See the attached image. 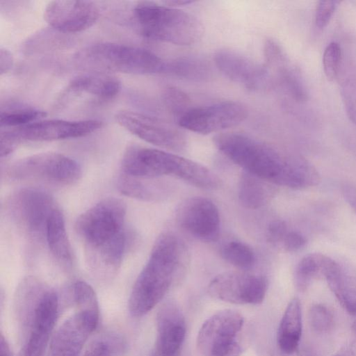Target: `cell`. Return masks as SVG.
I'll return each mask as SVG.
<instances>
[{
    "label": "cell",
    "mask_w": 356,
    "mask_h": 356,
    "mask_svg": "<svg viewBox=\"0 0 356 356\" xmlns=\"http://www.w3.org/2000/svg\"><path fill=\"white\" fill-rule=\"evenodd\" d=\"M217 149L245 172L266 181L295 189L302 179L298 156H285L248 135L227 132L213 138Z\"/></svg>",
    "instance_id": "1"
},
{
    "label": "cell",
    "mask_w": 356,
    "mask_h": 356,
    "mask_svg": "<svg viewBox=\"0 0 356 356\" xmlns=\"http://www.w3.org/2000/svg\"><path fill=\"white\" fill-rule=\"evenodd\" d=\"M179 248L172 234L163 233L157 238L129 296L128 308L132 316L147 314L168 292L179 266Z\"/></svg>",
    "instance_id": "2"
},
{
    "label": "cell",
    "mask_w": 356,
    "mask_h": 356,
    "mask_svg": "<svg viewBox=\"0 0 356 356\" xmlns=\"http://www.w3.org/2000/svg\"><path fill=\"white\" fill-rule=\"evenodd\" d=\"M23 343L19 356H44L57 321L56 292L33 280L22 287Z\"/></svg>",
    "instance_id": "3"
},
{
    "label": "cell",
    "mask_w": 356,
    "mask_h": 356,
    "mask_svg": "<svg viewBox=\"0 0 356 356\" xmlns=\"http://www.w3.org/2000/svg\"><path fill=\"white\" fill-rule=\"evenodd\" d=\"M76 65L90 72L131 74H166L168 62L147 49L115 42H98L80 49Z\"/></svg>",
    "instance_id": "4"
},
{
    "label": "cell",
    "mask_w": 356,
    "mask_h": 356,
    "mask_svg": "<svg viewBox=\"0 0 356 356\" xmlns=\"http://www.w3.org/2000/svg\"><path fill=\"white\" fill-rule=\"evenodd\" d=\"M132 11L140 33L148 40L189 46L203 34V26L195 16L175 7L138 1Z\"/></svg>",
    "instance_id": "5"
},
{
    "label": "cell",
    "mask_w": 356,
    "mask_h": 356,
    "mask_svg": "<svg viewBox=\"0 0 356 356\" xmlns=\"http://www.w3.org/2000/svg\"><path fill=\"white\" fill-rule=\"evenodd\" d=\"M127 206L115 197L105 198L81 213L75 231L88 254L111 243L125 232Z\"/></svg>",
    "instance_id": "6"
},
{
    "label": "cell",
    "mask_w": 356,
    "mask_h": 356,
    "mask_svg": "<svg viewBox=\"0 0 356 356\" xmlns=\"http://www.w3.org/2000/svg\"><path fill=\"white\" fill-rule=\"evenodd\" d=\"M103 125L97 120H41L1 133V157L12 153L24 142H42L79 138L89 135Z\"/></svg>",
    "instance_id": "7"
},
{
    "label": "cell",
    "mask_w": 356,
    "mask_h": 356,
    "mask_svg": "<svg viewBox=\"0 0 356 356\" xmlns=\"http://www.w3.org/2000/svg\"><path fill=\"white\" fill-rule=\"evenodd\" d=\"M6 175L13 180H37L68 185L81 178L82 170L79 163L71 157L56 152H44L15 161L7 168Z\"/></svg>",
    "instance_id": "8"
},
{
    "label": "cell",
    "mask_w": 356,
    "mask_h": 356,
    "mask_svg": "<svg viewBox=\"0 0 356 356\" xmlns=\"http://www.w3.org/2000/svg\"><path fill=\"white\" fill-rule=\"evenodd\" d=\"M238 312L226 309L207 318L199 330L197 346L202 356H240L238 334L243 325Z\"/></svg>",
    "instance_id": "9"
},
{
    "label": "cell",
    "mask_w": 356,
    "mask_h": 356,
    "mask_svg": "<svg viewBox=\"0 0 356 356\" xmlns=\"http://www.w3.org/2000/svg\"><path fill=\"white\" fill-rule=\"evenodd\" d=\"M9 215L29 236H46L48 220L56 207L51 195L38 188H25L13 193L7 202Z\"/></svg>",
    "instance_id": "10"
},
{
    "label": "cell",
    "mask_w": 356,
    "mask_h": 356,
    "mask_svg": "<svg viewBox=\"0 0 356 356\" xmlns=\"http://www.w3.org/2000/svg\"><path fill=\"white\" fill-rule=\"evenodd\" d=\"M248 111L245 105L235 101H225L191 108L179 118V125L201 134L224 131L243 122Z\"/></svg>",
    "instance_id": "11"
},
{
    "label": "cell",
    "mask_w": 356,
    "mask_h": 356,
    "mask_svg": "<svg viewBox=\"0 0 356 356\" xmlns=\"http://www.w3.org/2000/svg\"><path fill=\"white\" fill-rule=\"evenodd\" d=\"M115 119L121 127L147 143L174 152L186 148L184 133L156 118L123 110L116 114Z\"/></svg>",
    "instance_id": "12"
},
{
    "label": "cell",
    "mask_w": 356,
    "mask_h": 356,
    "mask_svg": "<svg viewBox=\"0 0 356 356\" xmlns=\"http://www.w3.org/2000/svg\"><path fill=\"white\" fill-rule=\"evenodd\" d=\"M268 281L261 275L226 272L209 283L208 292L214 298L238 305H258L263 302Z\"/></svg>",
    "instance_id": "13"
},
{
    "label": "cell",
    "mask_w": 356,
    "mask_h": 356,
    "mask_svg": "<svg viewBox=\"0 0 356 356\" xmlns=\"http://www.w3.org/2000/svg\"><path fill=\"white\" fill-rule=\"evenodd\" d=\"M99 318V312L77 309L52 335L48 356H80Z\"/></svg>",
    "instance_id": "14"
},
{
    "label": "cell",
    "mask_w": 356,
    "mask_h": 356,
    "mask_svg": "<svg viewBox=\"0 0 356 356\" xmlns=\"http://www.w3.org/2000/svg\"><path fill=\"white\" fill-rule=\"evenodd\" d=\"M213 60L222 74L247 89L259 90L270 85V73L265 64L258 63L238 51L220 49L216 52Z\"/></svg>",
    "instance_id": "15"
},
{
    "label": "cell",
    "mask_w": 356,
    "mask_h": 356,
    "mask_svg": "<svg viewBox=\"0 0 356 356\" xmlns=\"http://www.w3.org/2000/svg\"><path fill=\"white\" fill-rule=\"evenodd\" d=\"M177 220L183 229L202 241H214L218 237L219 211L209 199L195 197L185 200L177 211Z\"/></svg>",
    "instance_id": "16"
},
{
    "label": "cell",
    "mask_w": 356,
    "mask_h": 356,
    "mask_svg": "<svg viewBox=\"0 0 356 356\" xmlns=\"http://www.w3.org/2000/svg\"><path fill=\"white\" fill-rule=\"evenodd\" d=\"M99 17V9L89 1H52L47 5L44 17L55 30L77 33L91 27Z\"/></svg>",
    "instance_id": "17"
},
{
    "label": "cell",
    "mask_w": 356,
    "mask_h": 356,
    "mask_svg": "<svg viewBox=\"0 0 356 356\" xmlns=\"http://www.w3.org/2000/svg\"><path fill=\"white\" fill-rule=\"evenodd\" d=\"M184 316L174 301L165 302L156 315V341L154 350L159 356H177L186 337Z\"/></svg>",
    "instance_id": "18"
},
{
    "label": "cell",
    "mask_w": 356,
    "mask_h": 356,
    "mask_svg": "<svg viewBox=\"0 0 356 356\" xmlns=\"http://www.w3.org/2000/svg\"><path fill=\"white\" fill-rule=\"evenodd\" d=\"M121 90L117 77L104 72H90L72 79L65 89V95L104 103L114 99Z\"/></svg>",
    "instance_id": "19"
},
{
    "label": "cell",
    "mask_w": 356,
    "mask_h": 356,
    "mask_svg": "<svg viewBox=\"0 0 356 356\" xmlns=\"http://www.w3.org/2000/svg\"><path fill=\"white\" fill-rule=\"evenodd\" d=\"M323 277L341 306L356 317V270L327 257Z\"/></svg>",
    "instance_id": "20"
},
{
    "label": "cell",
    "mask_w": 356,
    "mask_h": 356,
    "mask_svg": "<svg viewBox=\"0 0 356 356\" xmlns=\"http://www.w3.org/2000/svg\"><path fill=\"white\" fill-rule=\"evenodd\" d=\"M302 334V311L300 300L293 298L287 305L281 319L277 343L280 351L286 355L296 352Z\"/></svg>",
    "instance_id": "21"
},
{
    "label": "cell",
    "mask_w": 356,
    "mask_h": 356,
    "mask_svg": "<svg viewBox=\"0 0 356 356\" xmlns=\"http://www.w3.org/2000/svg\"><path fill=\"white\" fill-rule=\"evenodd\" d=\"M45 238L50 252L57 261L70 265L72 260L71 245L66 231L65 218L57 208L48 220Z\"/></svg>",
    "instance_id": "22"
},
{
    "label": "cell",
    "mask_w": 356,
    "mask_h": 356,
    "mask_svg": "<svg viewBox=\"0 0 356 356\" xmlns=\"http://www.w3.org/2000/svg\"><path fill=\"white\" fill-rule=\"evenodd\" d=\"M166 74L184 80L204 81L211 78L212 71L206 60L187 56L168 62Z\"/></svg>",
    "instance_id": "23"
},
{
    "label": "cell",
    "mask_w": 356,
    "mask_h": 356,
    "mask_svg": "<svg viewBox=\"0 0 356 356\" xmlns=\"http://www.w3.org/2000/svg\"><path fill=\"white\" fill-rule=\"evenodd\" d=\"M266 181L248 172L241 176L238 195L243 207L256 209L268 202L271 195V189Z\"/></svg>",
    "instance_id": "24"
},
{
    "label": "cell",
    "mask_w": 356,
    "mask_h": 356,
    "mask_svg": "<svg viewBox=\"0 0 356 356\" xmlns=\"http://www.w3.org/2000/svg\"><path fill=\"white\" fill-rule=\"evenodd\" d=\"M327 259L319 253H311L303 257L298 264L294 273V283L300 291H305L312 282L318 276H323Z\"/></svg>",
    "instance_id": "25"
},
{
    "label": "cell",
    "mask_w": 356,
    "mask_h": 356,
    "mask_svg": "<svg viewBox=\"0 0 356 356\" xmlns=\"http://www.w3.org/2000/svg\"><path fill=\"white\" fill-rule=\"evenodd\" d=\"M47 113L30 106H15L1 110V127L16 128L42 120Z\"/></svg>",
    "instance_id": "26"
},
{
    "label": "cell",
    "mask_w": 356,
    "mask_h": 356,
    "mask_svg": "<svg viewBox=\"0 0 356 356\" xmlns=\"http://www.w3.org/2000/svg\"><path fill=\"white\" fill-rule=\"evenodd\" d=\"M340 93L346 114L356 124V65L341 67Z\"/></svg>",
    "instance_id": "27"
},
{
    "label": "cell",
    "mask_w": 356,
    "mask_h": 356,
    "mask_svg": "<svg viewBox=\"0 0 356 356\" xmlns=\"http://www.w3.org/2000/svg\"><path fill=\"white\" fill-rule=\"evenodd\" d=\"M118 186L122 193L132 198L145 201L159 198L156 186L145 179L122 175L119 178Z\"/></svg>",
    "instance_id": "28"
},
{
    "label": "cell",
    "mask_w": 356,
    "mask_h": 356,
    "mask_svg": "<svg viewBox=\"0 0 356 356\" xmlns=\"http://www.w3.org/2000/svg\"><path fill=\"white\" fill-rule=\"evenodd\" d=\"M222 258L233 266L243 270L251 269L255 264V255L248 245L240 241H230L221 250Z\"/></svg>",
    "instance_id": "29"
},
{
    "label": "cell",
    "mask_w": 356,
    "mask_h": 356,
    "mask_svg": "<svg viewBox=\"0 0 356 356\" xmlns=\"http://www.w3.org/2000/svg\"><path fill=\"white\" fill-rule=\"evenodd\" d=\"M341 49L338 43L330 42L325 47L323 55L324 73L328 80L337 79L342 65Z\"/></svg>",
    "instance_id": "30"
},
{
    "label": "cell",
    "mask_w": 356,
    "mask_h": 356,
    "mask_svg": "<svg viewBox=\"0 0 356 356\" xmlns=\"http://www.w3.org/2000/svg\"><path fill=\"white\" fill-rule=\"evenodd\" d=\"M163 97L168 109L179 118L191 108L189 97L179 88H167Z\"/></svg>",
    "instance_id": "31"
},
{
    "label": "cell",
    "mask_w": 356,
    "mask_h": 356,
    "mask_svg": "<svg viewBox=\"0 0 356 356\" xmlns=\"http://www.w3.org/2000/svg\"><path fill=\"white\" fill-rule=\"evenodd\" d=\"M311 327L318 333L330 331L334 324L332 312L323 305L316 304L311 307L309 312Z\"/></svg>",
    "instance_id": "32"
},
{
    "label": "cell",
    "mask_w": 356,
    "mask_h": 356,
    "mask_svg": "<svg viewBox=\"0 0 356 356\" xmlns=\"http://www.w3.org/2000/svg\"><path fill=\"white\" fill-rule=\"evenodd\" d=\"M119 344L114 338L96 339L88 346L83 356H115Z\"/></svg>",
    "instance_id": "33"
},
{
    "label": "cell",
    "mask_w": 356,
    "mask_h": 356,
    "mask_svg": "<svg viewBox=\"0 0 356 356\" xmlns=\"http://www.w3.org/2000/svg\"><path fill=\"white\" fill-rule=\"evenodd\" d=\"M339 1H318L315 13V23L318 29H323L330 21Z\"/></svg>",
    "instance_id": "34"
},
{
    "label": "cell",
    "mask_w": 356,
    "mask_h": 356,
    "mask_svg": "<svg viewBox=\"0 0 356 356\" xmlns=\"http://www.w3.org/2000/svg\"><path fill=\"white\" fill-rule=\"evenodd\" d=\"M289 230L284 221L275 220L270 222L267 228L268 241L273 244L282 243Z\"/></svg>",
    "instance_id": "35"
},
{
    "label": "cell",
    "mask_w": 356,
    "mask_h": 356,
    "mask_svg": "<svg viewBox=\"0 0 356 356\" xmlns=\"http://www.w3.org/2000/svg\"><path fill=\"white\" fill-rule=\"evenodd\" d=\"M306 243V238L300 232L289 231L282 244L286 251L295 252L302 250L305 246Z\"/></svg>",
    "instance_id": "36"
},
{
    "label": "cell",
    "mask_w": 356,
    "mask_h": 356,
    "mask_svg": "<svg viewBox=\"0 0 356 356\" xmlns=\"http://www.w3.org/2000/svg\"><path fill=\"white\" fill-rule=\"evenodd\" d=\"M14 63L12 53L5 49H0V74L1 75L7 73L13 67Z\"/></svg>",
    "instance_id": "37"
},
{
    "label": "cell",
    "mask_w": 356,
    "mask_h": 356,
    "mask_svg": "<svg viewBox=\"0 0 356 356\" xmlns=\"http://www.w3.org/2000/svg\"><path fill=\"white\" fill-rule=\"evenodd\" d=\"M341 190L345 200L356 213V185L344 184Z\"/></svg>",
    "instance_id": "38"
},
{
    "label": "cell",
    "mask_w": 356,
    "mask_h": 356,
    "mask_svg": "<svg viewBox=\"0 0 356 356\" xmlns=\"http://www.w3.org/2000/svg\"><path fill=\"white\" fill-rule=\"evenodd\" d=\"M297 356H318L316 350L310 345H300L296 350Z\"/></svg>",
    "instance_id": "39"
},
{
    "label": "cell",
    "mask_w": 356,
    "mask_h": 356,
    "mask_svg": "<svg viewBox=\"0 0 356 356\" xmlns=\"http://www.w3.org/2000/svg\"><path fill=\"white\" fill-rule=\"evenodd\" d=\"M0 341L1 356H13L9 344L2 334L1 335Z\"/></svg>",
    "instance_id": "40"
},
{
    "label": "cell",
    "mask_w": 356,
    "mask_h": 356,
    "mask_svg": "<svg viewBox=\"0 0 356 356\" xmlns=\"http://www.w3.org/2000/svg\"><path fill=\"white\" fill-rule=\"evenodd\" d=\"M193 2L194 1H189V0H172V1H164L163 3L167 6L175 8L176 6H184V5L193 3Z\"/></svg>",
    "instance_id": "41"
},
{
    "label": "cell",
    "mask_w": 356,
    "mask_h": 356,
    "mask_svg": "<svg viewBox=\"0 0 356 356\" xmlns=\"http://www.w3.org/2000/svg\"><path fill=\"white\" fill-rule=\"evenodd\" d=\"M334 356H352V354L349 351V350H343L339 352L337 354L334 355Z\"/></svg>",
    "instance_id": "42"
},
{
    "label": "cell",
    "mask_w": 356,
    "mask_h": 356,
    "mask_svg": "<svg viewBox=\"0 0 356 356\" xmlns=\"http://www.w3.org/2000/svg\"><path fill=\"white\" fill-rule=\"evenodd\" d=\"M352 330L354 334L356 335V321L352 325Z\"/></svg>",
    "instance_id": "43"
},
{
    "label": "cell",
    "mask_w": 356,
    "mask_h": 356,
    "mask_svg": "<svg viewBox=\"0 0 356 356\" xmlns=\"http://www.w3.org/2000/svg\"><path fill=\"white\" fill-rule=\"evenodd\" d=\"M149 356H159V355L153 350Z\"/></svg>",
    "instance_id": "44"
}]
</instances>
